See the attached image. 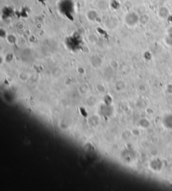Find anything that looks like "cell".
Returning a JSON list of instances; mask_svg holds the SVG:
<instances>
[{"label":"cell","instance_id":"cell-1","mask_svg":"<svg viewBox=\"0 0 172 191\" xmlns=\"http://www.w3.org/2000/svg\"><path fill=\"white\" fill-rule=\"evenodd\" d=\"M167 91L169 93V94H172V85H168V87H167Z\"/></svg>","mask_w":172,"mask_h":191}]
</instances>
